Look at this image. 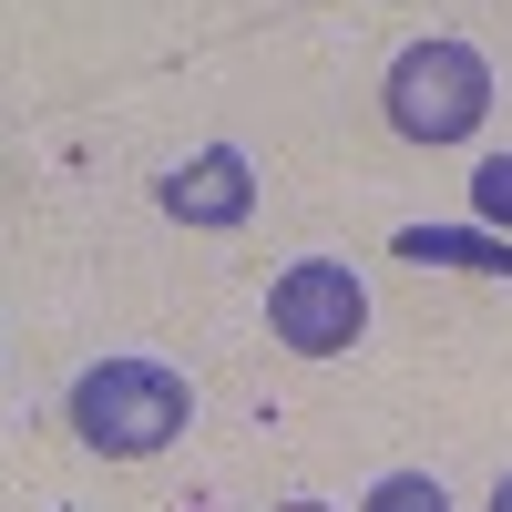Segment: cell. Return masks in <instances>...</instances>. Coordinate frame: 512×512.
<instances>
[{
  "mask_svg": "<svg viewBox=\"0 0 512 512\" xmlns=\"http://www.w3.org/2000/svg\"><path fill=\"white\" fill-rule=\"evenodd\" d=\"M267 328L297 359H338L369 328V287L338 267V256H297V267H277V287H267Z\"/></svg>",
  "mask_w": 512,
  "mask_h": 512,
  "instance_id": "obj_3",
  "label": "cell"
},
{
  "mask_svg": "<svg viewBox=\"0 0 512 512\" xmlns=\"http://www.w3.org/2000/svg\"><path fill=\"white\" fill-rule=\"evenodd\" d=\"M154 205H164L175 226H205V236H216V226H246L256 175H246V154H236V144H205V154H185L175 175L154 185Z\"/></svg>",
  "mask_w": 512,
  "mask_h": 512,
  "instance_id": "obj_4",
  "label": "cell"
},
{
  "mask_svg": "<svg viewBox=\"0 0 512 512\" xmlns=\"http://www.w3.org/2000/svg\"><path fill=\"white\" fill-rule=\"evenodd\" d=\"M379 103H390V134L400 144H472L482 113H492V62L472 52V41H410V52L390 62V82H379Z\"/></svg>",
  "mask_w": 512,
  "mask_h": 512,
  "instance_id": "obj_2",
  "label": "cell"
},
{
  "mask_svg": "<svg viewBox=\"0 0 512 512\" xmlns=\"http://www.w3.org/2000/svg\"><path fill=\"white\" fill-rule=\"evenodd\" d=\"M277 512H328V502H277Z\"/></svg>",
  "mask_w": 512,
  "mask_h": 512,
  "instance_id": "obj_9",
  "label": "cell"
},
{
  "mask_svg": "<svg viewBox=\"0 0 512 512\" xmlns=\"http://www.w3.org/2000/svg\"><path fill=\"white\" fill-rule=\"evenodd\" d=\"M359 512H451V492H441L431 472H390V482H379Z\"/></svg>",
  "mask_w": 512,
  "mask_h": 512,
  "instance_id": "obj_6",
  "label": "cell"
},
{
  "mask_svg": "<svg viewBox=\"0 0 512 512\" xmlns=\"http://www.w3.org/2000/svg\"><path fill=\"white\" fill-rule=\"evenodd\" d=\"M410 267H472V277H512V236L502 226H400Z\"/></svg>",
  "mask_w": 512,
  "mask_h": 512,
  "instance_id": "obj_5",
  "label": "cell"
},
{
  "mask_svg": "<svg viewBox=\"0 0 512 512\" xmlns=\"http://www.w3.org/2000/svg\"><path fill=\"white\" fill-rule=\"evenodd\" d=\"M492 512H512V472H502V492H492Z\"/></svg>",
  "mask_w": 512,
  "mask_h": 512,
  "instance_id": "obj_8",
  "label": "cell"
},
{
  "mask_svg": "<svg viewBox=\"0 0 512 512\" xmlns=\"http://www.w3.org/2000/svg\"><path fill=\"white\" fill-rule=\"evenodd\" d=\"M472 216L482 226H512V154H492L482 175H472Z\"/></svg>",
  "mask_w": 512,
  "mask_h": 512,
  "instance_id": "obj_7",
  "label": "cell"
},
{
  "mask_svg": "<svg viewBox=\"0 0 512 512\" xmlns=\"http://www.w3.org/2000/svg\"><path fill=\"white\" fill-rule=\"evenodd\" d=\"M185 420H195V390L164 359H103V369L72 379V441L103 451V461H144V451L175 441Z\"/></svg>",
  "mask_w": 512,
  "mask_h": 512,
  "instance_id": "obj_1",
  "label": "cell"
}]
</instances>
